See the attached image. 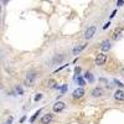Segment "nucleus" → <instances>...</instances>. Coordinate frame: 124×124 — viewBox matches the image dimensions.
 <instances>
[{
  "label": "nucleus",
  "mask_w": 124,
  "mask_h": 124,
  "mask_svg": "<svg viewBox=\"0 0 124 124\" xmlns=\"http://www.w3.org/2000/svg\"><path fill=\"white\" fill-rule=\"evenodd\" d=\"M117 5H118V6H123V5H124V0H118Z\"/></svg>",
  "instance_id": "aec40b11"
},
{
  "label": "nucleus",
  "mask_w": 124,
  "mask_h": 124,
  "mask_svg": "<svg viewBox=\"0 0 124 124\" xmlns=\"http://www.w3.org/2000/svg\"><path fill=\"white\" fill-rule=\"evenodd\" d=\"M106 61H107V55H104L103 52H99L97 56H96V60H94V63L97 66H103L106 63Z\"/></svg>",
  "instance_id": "f03ea898"
},
{
  "label": "nucleus",
  "mask_w": 124,
  "mask_h": 124,
  "mask_svg": "<svg viewBox=\"0 0 124 124\" xmlns=\"http://www.w3.org/2000/svg\"><path fill=\"white\" fill-rule=\"evenodd\" d=\"M40 112H41V110H37V112L35 113V114L32 116V118H31V122H34V120H35V119H36V118L39 117V114H40Z\"/></svg>",
  "instance_id": "a211bd4d"
},
{
  "label": "nucleus",
  "mask_w": 124,
  "mask_h": 124,
  "mask_svg": "<svg viewBox=\"0 0 124 124\" xmlns=\"http://www.w3.org/2000/svg\"><path fill=\"white\" fill-rule=\"evenodd\" d=\"M120 75H123V76H124V67H122V68H120Z\"/></svg>",
  "instance_id": "b1692460"
},
{
  "label": "nucleus",
  "mask_w": 124,
  "mask_h": 124,
  "mask_svg": "<svg viewBox=\"0 0 124 124\" xmlns=\"http://www.w3.org/2000/svg\"><path fill=\"white\" fill-rule=\"evenodd\" d=\"M81 73V67H76V75Z\"/></svg>",
  "instance_id": "4be33fe9"
},
{
  "label": "nucleus",
  "mask_w": 124,
  "mask_h": 124,
  "mask_svg": "<svg viewBox=\"0 0 124 124\" xmlns=\"http://www.w3.org/2000/svg\"><path fill=\"white\" fill-rule=\"evenodd\" d=\"M16 92H17L19 96H23V94H24V91H23L21 87H16Z\"/></svg>",
  "instance_id": "2eb2a0df"
},
{
  "label": "nucleus",
  "mask_w": 124,
  "mask_h": 124,
  "mask_svg": "<svg viewBox=\"0 0 124 124\" xmlns=\"http://www.w3.org/2000/svg\"><path fill=\"white\" fill-rule=\"evenodd\" d=\"M120 32H122V27H120V29H119V27H118V29H117V30H116V31H114V34H113V36H112V37H113V40H117V39H118V36H119V34H120Z\"/></svg>",
  "instance_id": "f8f14e48"
},
{
  "label": "nucleus",
  "mask_w": 124,
  "mask_h": 124,
  "mask_svg": "<svg viewBox=\"0 0 124 124\" xmlns=\"http://www.w3.org/2000/svg\"><path fill=\"white\" fill-rule=\"evenodd\" d=\"M110 48H112V44H110V41H109V40L103 41L102 45H101V50H102V51H109Z\"/></svg>",
  "instance_id": "1a4fd4ad"
},
{
  "label": "nucleus",
  "mask_w": 124,
  "mask_h": 124,
  "mask_svg": "<svg viewBox=\"0 0 124 124\" xmlns=\"http://www.w3.org/2000/svg\"><path fill=\"white\" fill-rule=\"evenodd\" d=\"M85 78H86V79H88L89 82H93V81H94V78H93V76H92L91 72H87V73L85 75Z\"/></svg>",
  "instance_id": "ddd939ff"
},
{
  "label": "nucleus",
  "mask_w": 124,
  "mask_h": 124,
  "mask_svg": "<svg viewBox=\"0 0 124 124\" xmlns=\"http://www.w3.org/2000/svg\"><path fill=\"white\" fill-rule=\"evenodd\" d=\"M83 94H85V89L83 88H77L76 91H73V93H72L73 98H82Z\"/></svg>",
  "instance_id": "6e6552de"
},
{
  "label": "nucleus",
  "mask_w": 124,
  "mask_h": 124,
  "mask_svg": "<svg viewBox=\"0 0 124 124\" xmlns=\"http://www.w3.org/2000/svg\"><path fill=\"white\" fill-rule=\"evenodd\" d=\"M35 79H36V73L35 72H27V75L25 77V85L26 86H32L35 83Z\"/></svg>",
  "instance_id": "f257e3e1"
},
{
  "label": "nucleus",
  "mask_w": 124,
  "mask_h": 124,
  "mask_svg": "<svg viewBox=\"0 0 124 124\" xmlns=\"http://www.w3.org/2000/svg\"><path fill=\"white\" fill-rule=\"evenodd\" d=\"M109 25H110V21H108V23H107V24H106L104 26H103V29H104V30H106V29H107V27H108Z\"/></svg>",
  "instance_id": "5701e85b"
},
{
  "label": "nucleus",
  "mask_w": 124,
  "mask_h": 124,
  "mask_svg": "<svg viewBox=\"0 0 124 124\" xmlns=\"http://www.w3.org/2000/svg\"><path fill=\"white\" fill-rule=\"evenodd\" d=\"M114 99L116 101H124V91H122V89H118V91H116L114 92Z\"/></svg>",
  "instance_id": "9d476101"
},
{
  "label": "nucleus",
  "mask_w": 124,
  "mask_h": 124,
  "mask_svg": "<svg viewBox=\"0 0 124 124\" xmlns=\"http://www.w3.org/2000/svg\"><path fill=\"white\" fill-rule=\"evenodd\" d=\"M41 98H42V94H41V93H37V94L35 96V101L37 102L39 99H41Z\"/></svg>",
  "instance_id": "6ab92c4d"
},
{
  "label": "nucleus",
  "mask_w": 124,
  "mask_h": 124,
  "mask_svg": "<svg viewBox=\"0 0 124 124\" xmlns=\"http://www.w3.org/2000/svg\"><path fill=\"white\" fill-rule=\"evenodd\" d=\"M66 89H67V85H63V86L61 87V91H60L61 94H60V96H63V94H65V92H66Z\"/></svg>",
  "instance_id": "4468645a"
},
{
  "label": "nucleus",
  "mask_w": 124,
  "mask_h": 124,
  "mask_svg": "<svg viewBox=\"0 0 124 124\" xmlns=\"http://www.w3.org/2000/svg\"><path fill=\"white\" fill-rule=\"evenodd\" d=\"M52 109H54L55 113H60V112H62V110L65 109V103H63V102H56L55 104L52 106Z\"/></svg>",
  "instance_id": "39448f33"
},
{
  "label": "nucleus",
  "mask_w": 124,
  "mask_h": 124,
  "mask_svg": "<svg viewBox=\"0 0 124 124\" xmlns=\"http://www.w3.org/2000/svg\"><path fill=\"white\" fill-rule=\"evenodd\" d=\"M65 60V55H62V54H58V55H55L52 58H51V62H50V66H54V65H60L62 61Z\"/></svg>",
  "instance_id": "7ed1b4c3"
},
{
  "label": "nucleus",
  "mask_w": 124,
  "mask_h": 124,
  "mask_svg": "<svg viewBox=\"0 0 124 124\" xmlns=\"http://www.w3.org/2000/svg\"><path fill=\"white\" fill-rule=\"evenodd\" d=\"M114 82H116V83H117V86H119V87H123V86H124V85L122 83V82H119L118 79H114Z\"/></svg>",
  "instance_id": "412c9836"
},
{
  "label": "nucleus",
  "mask_w": 124,
  "mask_h": 124,
  "mask_svg": "<svg viewBox=\"0 0 124 124\" xmlns=\"http://www.w3.org/2000/svg\"><path fill=\"white\" fill-rule=\"evenodd\" d=\"M11 122H13V118H9V120H8V124H11Z\"/></svg>",
  "instance_id": "393cba45"
},
{
  "label": "nucleus",
  "mask_w": 124,
  "mask_h": 124,
  "mask_svg": "<svg viewBox=\"0 0 124 124\" xmlns=\"http://www.w3.org/2000/svg\"><path fill=\"white\" fill-rule=\"evenodd\" d=\"M47 86H48V87H55V81H54V79L47 81Z\"/></svg>",
  "instance_id": "f3484780"
},
{
  "label": "nucleus",
  "mask_w": 124,
  "mask_h": 124,
  "mask_svg": "<svg viewBox=\"0 0 124 124\" xmlns=\"http://www.w3.org/2000/svg\"><path fill=\"white\" fill-rule=\"evenodd\" d=\"M96 31H97V27L94 26V25H92V26H89L87 30H86V34H85V37L87 39V40H91L93 36L96 35Z\"/></svg>",
  "instance_id": "20e7f679"
},
{
  "label": "nucleus",
  "mask_w": 124,
  "mask_h": 124,
  "mask_svg": "<svg viewBox=\"0 0 124 124\" xmlns=\"http://www.w3.org/2000/svg\"><path fill=\"white\" fill-rule=\"evenodd\" d=\"M77 82H78V85H79V86H85V79L82 78V77L77 78Z\"/></svg>",
  "instance_id": "dca6fc26"
},
{
  "label": "nucleus",
  "mask_w": 124,
  "mask_h": 124,
  "mask_svg": "<svg viewBox=\"0 0 124 124\" xmlns=\"http://www.w3.org/2000/svg\"><path fill=\"white\" fill-rule=\"evenodd\" d=\"M52 114L51 113H47V114L42 116V118H41V124H50L51 122H52Z\"/></svg>",
  "instance_id": "423d86ee"
},
{
  "label": "nucleus",
  "mask_w": 124,
  "mask_h": 124,
  "mask_svg": "<svg viewBox=\"0 0 124 124\" xmlns=\"http://www.w3.org/2000/svg\"><path fill=\"white\" fill-rule=\"evenodd\" d=\"M86 44H82V45H76L75 47H73V50H72V52H73V55H78L79 52H82L85 48H86Z\"/></svg>",
  "instance_id": "0eeeda50"
},
{
  "label": "nucleus",
  "mask_w": 124,
  "mask_h": 124,
  "mask_svg": "<svg viewBox=\"0 0 124 124\" xmlns=\"http://www.w3.org/2000/svg\"><path fill=\"white\" fill-rule=\"evenodd\" d=\"M103 94V91H102V88H99V87H97V88H94L92 91V97H94V98H98V97H101Z\"/></svg>",
  "instance_id": "9b49d317"
}]
</instances>
